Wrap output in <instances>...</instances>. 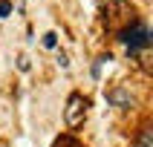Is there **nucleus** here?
Returning a JSON list of instances; mask_svg holds the SVG:
<instances>
[{
	"instance_id": "nucleus-1",
	"label": "nucleus",
	"mask_w": 153,
	"mask_h": 147,
	"mask_svg": "<svg viewBox=\"0 0 153 147\" xmlns=\"http://www.w3.org/2000/svg\"><path fill=\"white\" fill-rule=\"evenodd\" d=\"M121 41L127 43V55H136L139 49H145L147 43H150V32H147V26L145 23H133V26H127L124 32H121Z\"/></svg>"
},
{
	"instance_id": "nucleus-2",
	"label": "nucleus",
	"mask_w": 153,
	"mask_h": 147,
	"mask_svg": "<svg viewBox=\"0 0 153 147\" xmlns=\"http://www.w3.org/2000/svg\"><path fill=\"white\" fill-rule=\"evenodd\" d=\"M84 115H87V98L78 95V92H72L69 101H67V124L72 130L81 127V124H84Z\"/></svg>"
},
{
	"instance_id": "nucleus-3",
	"label": "nucleus",
	"mask_w": 153,
	"mask_h": 147,
	"mask_svg": "<svg viewBox=\"0 0 153 147\" xmlns=\"http://www.w3.org/2000/svg\"><path fill=\"white\" fill-rule=\"evenodd\" d=\"M107 101L116 104V107H121V110H130V107H133V98H130L127 89H121V86H116V89L107 92Z\"/></svg>"
},
{
	"instance_id": "nucleus-4",
	"label": "nucleus",
	"mask_w": 153,
	"mask_h": 147,
	"mask_svg": "<svg viewBox=\"0 0 153 147\" xmlns=\"http://www.w3.org/2000/svg\"><path fill=\"white\" fill-rule=\"evenodd\" d=\"M55 43H58V35H55V32L43 35V46H46V49H55Z\"/></svg>"
},
{
	"instance_id": "nucleus-5",
	"label": "nucleus",
	"mask_w": 153,
	"mask_h": 147,
	"mask_svg": "<svg viewBox=\"0 0 153 147\" xmlns=\"http://www.w3.org/2000/svg\"><path fill=\"white\" fill-rule=\"evenodd\" d=\"M12 15V3L9 0H0V17H9Z\"/></svg>"
},
{
	"instance_id": "nucleus-6",
	"label": "nucleus",
	"mask_w": 153,
	"mask_h": 147,
	"mask_svg": "<svg viewBox=\"0 0 153 147\" xmlns=\"http://www.w3.org/2000/svg\"><path fill=\"white\" fill-rule=\"evenodd\" d=\"M58 64H61V66H64V69L69 66V58H67V55H64V52H58Z\"/></svg>"
},
{
	"instance_id": "nucleus-7",
	"label": "nucleus",
	"mask_w": 153,
	"mask_h": 147,
	"mask_svg": "<svg viewBox=\"0 0 153 147\" xmlns=\"http://www.w3.org/2000/svg\"><path fill=\"white\" fill-rule=\"evenodd\" d=\"M17 66H20V69L26 72V69H29V58H17Z\"/></svg>"
},
{
	"instance_id": "nucleus-8",
	"label": "nucleus",
	"mask_w": 153,
	"mask_h": 147,
	"mask_svg": "<svg viewBox=\"0 0 153 147\" xmlns=\"http://www.w3.org/2000/svg\"><path fill=\"white\" fill-rule=\"evenodd\" d=\"M139 147H150V133H145V136H142V141H139Z\"/></svg>"
}]
</instances>
